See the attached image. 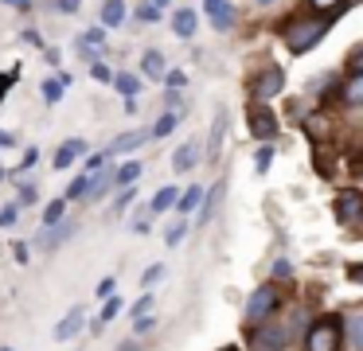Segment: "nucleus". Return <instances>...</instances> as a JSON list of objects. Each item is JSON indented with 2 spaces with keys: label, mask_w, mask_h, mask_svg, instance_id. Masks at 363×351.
Listing matches in <instances>:
<instances>
[{
  "label": "nucleus",
  "mask_w": 363,
  "mask_h": 351,
  "mask_svg": "<svg viewBox=\"0 0 363 351\" xmlns=\"http://www.w3.org/2000/svg\"><path fill=\"white\" fill-rule=\"evenodd\" d=\"M176 199H180V191L176 187H160L157 195H152V203H149V211L152 215H160V211H168V207H176Z\"/></svg>",
  "instance_id": "19"
},
{
  "label": "nucleus",
  "mask_w": 363,
  "mask_h": 351,
  "mask_svg": "<svg viewBox=\"0 0 363 351\" xmlns=\"http://www.w3.org/2000/svg\"><path fill=\"white\" fill-rule=\"evenodd\" d=\"M48 230H55V234H48V238H43V246L55 250L59 242H67V238L74 234V226H71V223H55V226H48Z\"/></svg>",
  "instance_id": "23"
},
{
  "label": "nucleus",
  "mask_w": 363,
  "mask_h": 351,
  "mask_svg": "<svg viewBox=\"0 0 363 351\" xmlns=\"http://www.w3.org/2000/svg\"><path fill=\"white\" fill-rule=\"evenodd\" d=\"M133 328H137V335H141V332H152V328H157V320H152V316H141Z\"/></svg>",
  "instance_id": "48"
},
{
  "label": "nucleus",
  "mask_w": 363,
  "mask_h": 351,
  "mask_svg": "<svg viewBox=\"0 0 363 351\" xmlns=\"http://www.w3.org/2000/svg\"><path fill=\"white\" fill-rule=\"evenodd\" d=\"M219 195H223V184H215V187H211V195H207V203H203V211H199V218H203V223L215 215V199H219Z\"/></svg>",
  "instance_id": "30"
},
{
  "label": "nucleus",
  "mask_w": 363,
  "mask_h": 351,
  "mask_svg": "<svg viewBox=\"0 0 363 351\" xmlns=\"http://www.w3.org/2000/svg\"><path fill=\"white\" fill-rule=\"evenodd\" d=\"M359 215H363V195L355 191V187H344V191L336 195V218L344 226H352Z\"/></svg>",
  "instance_id": "7"
},
{
  "label": "nucleus",
  "mask_w": 363,
  "mask_h": 351,
  "mask_svg": "<svg viewBox=\"0 0 363 351\" xmlns=\"http://www.w3.org/2000/svg\"><path fill=\"white\" fill-rule=\"evenodd\" d=\"M79 156H86V140L71 137V140H67V145H63V148H59V152H55V172L71 168V164L79 160Z\"/></svg>",
  "instance_id": "10"
},
{
  "label": "nucleus",
  "mask_w": 363,
  "mask_h": 351,
  "mask_svg": "<svg viewBox=\"0 0 363 351\" xmlns=\"http://www.w3.org/2000/svg\"><path fill=\"white\" fill-rule=\"evenodd\" d=\"M113 90L125 94V98H133V94L141 90V78L137 74H113Z\"/></svg>",
  "instance_id": "22"
},
{
  "label": "nucleus",
  "mask_w": 363,
  "mask_h": 351,
  "mask_svg": "<svg viewBox=\"0 0 363 351\" xmlns=\"http://www.w3.org/2000/svg\"><path fill=\"white\" fill-rule=\"evenodd\" d=\"M207 16H211V23L219 31H227L230 23H235V8L227 4V0H219V4H207Z\"/></svg>",
  "instance_id": "15"
},
{
  "label": "nucleus",
  "mask_w": 363,
  "mask_h": 351,
  "mask_svg": "<svg viewBox=\"0 0 363 351\" xmlns=\"http://www.w3.org/2000/svg\"><path fill=\"white\" fill-rule=\"evenodd\" d=\"M133 199H137V191H133V187H121V195L113 199V215H121V211H125Z\"/></svg>",
  "instance_id": "31"
},
{
  "label": "nucleus",
  "mask_w": 363,
  "mask_h": 351,
  "mask_svg": "<svg viewBox=\"0 0 363 351\" xmlns=\"http://www.w3.org/2000/svg\"><path fill=\"white\" fill-rule=\"evenodd\" d=\"M176 121H180V113H176V109H168V113H164V117H160V121H157V125H152V133H149V137H152V140H160V137H168V133H172V129H176Z\"/></svg>",
  "instance_id": "21"
},
{
  "label": "nucleus",
  "mask_w": 363,
  "mask_h": 351,
  "mask_svg": "<svg viewBox=\"0 0 363 351\" xmlns=\"http://www.w3.org/2000/svg\"><path fill=\"white\" fill-rule=\"evenodd\" d=\"M137 20H141V23H157V20H160V8L141 4V8H137Z\"/></svg>",
  "instance_id": "33"
},
{
  "label": "nucleus",
  "mask_w": 363,
  "mask_h": 351,
  "mask_svg": "<svg viewBox=\"0 0 363 351\" xmlns=\"http://www.w3.org/2000/svg\"><path fill=\"white\" fill-rule=\"evenodd\" d=\"M289 343V328L285 324H258L254 328V351H281Z\"/></svg>",
  "instance_id": "4"
},
{
  "label": "nucleus",
  "mask_w": 363,
  "mask_h": 351,
  "mask_svg": "<svg viewBox=\"0 0 363 351\" xmlns=\"http://www.w3.org/2000/svg\"><path fill=\"white\" fill-rule=\"evenodd\" d=\"M196 23H199L196 8H176V16H172V31H176L180 39H191V35H196Z\"/></svg>",
  "instance_id": "11"
},
{
  "label": "nucleus",
  "mask_w": 363,
  "mask_h": 351,
  "mask_svg": "<svg viewBox=\"0 0 363 351\" xmlns=\"http://www.w3.org/2000/svg\"><path fill=\"white\" fill-rule=\"evenodd\" d=\"M305 351H340V316H320L308 328Z\"/></svg>",
  "instance_id": "2"
},
{
  "label": "nucleus",
  "mask_w": 363,
  "mask_h": 351,
  "mask_svg": "<svg viewBox=\"0 0 363 351\" xmlns=\"http://www.w3.org/2000/svg\"><path fill=\"white\" fill-rule=\"evenodd\" d=\"M106 160H110V152H94V156L86 160V168H82V172H86V176H94V172H102Z\"/></svg>",
  "instance_id": "34"
},
{
  "label": "nucleus",
  "mask_w": 363,
  "mask_h": 351,
  "mask_svg": "<svg viewBox=\"0 0 363 351\" xmlns=\"http://www.w3.org/2000/svg\"><path fill=\"white\" fill-rule=\"evenodd\" d=\"M40 90H43V101H48V106H55V101L63 98V86H59L55 78H48V82H43Z\"/></svg>",
  "instance_id": "28"
},
{
  "label": "nucleus",
  "mask_w": 363,
  "mask_h": 351,
  "mask_svg": "<svg viewBox=\"0 0 363 351\" xmlns=\"http://www.w3.org/2000/svg\"><path fill=\"white\" fill-rule=\"evenodd\" d=\"M344 4H347V0H313V8H316V12H340Z\"/></svg>",
  "instance_id": "42"
},
{
  "label": "nucleus",
  "mask_w": 363,
  "mask_h": 351,
  "mask_svg": "<svg viewBox=\"0 0 363 351\" xmlns=\"http://www.w3.org/2000/svg\"><path fill=\"white\" fill-rule=\"evenodd\" d=\"M145 137H149V133H145V129H133V133H121V137L113 140L110 148H106V152H110V160H113V156H118V152H133V148H141V145H145Z\"/></svg>",
  "instance_id": "12"
},
{
  "label": "nucleus",
  "mask_w": 363,
  "mask_h": 351,
  "mask_svg": "<svg viewBox=\"0 0 363 351\" xmlns=\"http://www.w3.org/2000/svg\"><path fill=\"white\" fill-rule=\"evenodd\" d=\"M113 289H118V281H113V277H102V281H98V301H110Z\"/></svg>",
  "instance_id": "37"
},
{
  "label": "nucleus",
  "mask_w": 363,
  "mask_h": 351,
  "mask_svg": "<svg viewBox=\"0 0 363 351\" xmlns=\"http://www.w3.org/2000/svg\"><path fill=\"white\" fill-rule=\"evenodd\" d=\"M79 55H82V59H86V62H98V59H94V47H86V43H82V39H79Z\"/></svg>",
  "instance_id": "50"
},
{
  "label": "nucleus",
  "mask_w": 363,
  "mask_h": 351,
  "mask_svg": "<svg viewBox=\"0 0 363 351\" xmlns=\"http://www.w3.org/2000/svg\"><path fill=\"white\" fill-rule=\"evenodd\" d=\"M4 4H12V8H20V12H24V8H32V0H4Z\"/></svg>",
  "instance_id": "53"
},
{
  "label": "nucleus",
  "mask_w": 363,
  "mask_h": 351,
  "mask_svg": "<svg viewBox=\"0 0 363 351\" xmlns=\"http://www.w3.org/2000/svg\"><path fill=\"white\" fill-rule=\"evenodd\" d=\"M35 160H40V152H35V148H28V152H24V164H20V172H28ZM20 172H16V179H20Z\"/></svg>",
  "instance_id": "47"
},
{
  "label": "nucleus",
  "mask_w": 363,
  "mask_h": 351,
  "mask_svg": "<svg viewBox=\"0 0 363 351\" xmlns=\"http://www.w3.org/2000/svg\"><path fill=\"white\" fill-rule=\"evenodd\" d=\"M90 179H94V176H86V172L74 176L71 187H67V199H86V195H90Z\"/></svg>",
  "instance_id": "24"
},
{
  "label": "nucleus",
  "mask_w": 363,
  "mask_h": 351,
  "mask_svg": "<svg viewBox=\"0 0 363 351\" xmlns=\"http://www.w3.org/2000/svg\"><path fill=\"white\" fill-rule=\"evenodd\" d=\"M118 312H121V296H118V293H113V296H110V301H102V316H98V324H94V332H98V328H102V324H110V320H113V316H118Z\"/></svg>",
  "instance_id": "25"
},
{
  "label": "nucleus",
  "mask_w": 363,
  "mask_h": 351,
  "mask_svg": "<svg viewBox=\"0 0 363 351\" xmlns=\"http://www.w3.org/2000/svg\"><path fill=\"white\" fill-rule=\"evenodd\" d=\"M207 4H219V0H207Z\"/></svg>",
  "instance_id": "56"
},
{
  "label": "nucleus",
  "mask_w": 363,
  "mask_h": 351,
  "mask_svg": "<svg viewBox=\"0 0 363 351\" xmlns=\"http://www.w3.org/2000/svg\"><path fill=\"white\" fill-rule=\"evenodd\" d=\"M301 125L308 129V137H313V140H328L332 117L324 113V109H316V113H301Z\"/></svg>",
  "instance_id": "9"
},
{
  "label": "nucleus",
  "mask_w": 363,
  "mask_h": 351,
  "mask_svg": "<svg viewBox=\"0 0 363 351\" xmlns=\"http://www.w3.org/2000/svg\"><path fill=\"white\" fill-rule=\"evenodd\" d=\"M149 226H152V211H137V218H133V234H149Z\"/></svg>",
  "instance_id": "32"
},
{
  "label": "nucleus",
  "mask_w": 363,
  "mask_h": 351,
  "mask_svg": "<svg viewBox=\"0 0 363 351\" xmlns=\"http://www.w3.org/2000/svg\"><path fill=\"white\" fill-rule=\"evenodd\" d=\"M164 82H168V86H172V90H180V86H184V82H188V78H184V74H180V70H164Z\"/></svg>",
  "instance_id": "46"
},
{
  "label": "nucleus",
  "mask_w": 363,
  "mask_h": 351,
  "mask_svg": "<svg viewBox=\"0 0 363 351\" xmlns=\"http://www.w3.org/2000/svg\"><path fill=\"white\" fill-rule=\"evenodd\" d=\"M118 351H141V343H137V340H125V343H121Z\"/></svg>",
  "instance_id": "52"
},
{
  "label": "nucleus",
  "mask_w": 363,
  "mask_h": 351,
  "mask_svg": "<svg viewBox=\"0 0 363 351\" xmlns=\"http://www.w3.org/2000/svg\"><path fill=\"white\" fill-rule=\"evenodd\" d=\"M141 4H152V8H164V0H141Z\"/></svg>",
  "instance_id": "54"
},
{
  "label": "nucleus",
  "mask_w": 363,
  "mask_h": 351,
  "mask_svg": "<svg viewBox=\"0 0 363 351\" xmlns=\"http://www.w3.org/2000/svg\"><path fill=\"white\" fill-rule=\"evenodd\" d=\"M246 121H250V133L262 140V145H266V140L277 133V117L269 113V109L262 106V101H258V106H250V113H246Z\"/></svg>",
  "instance_id": "6"
},
{
  "label": "nucleus",
  "mask_w": 363,
  "mask_h": 351,
  "mask_svg": "<svg viewBox=\"0 0 363 351\" xmlns=\"http://www.w3.org/2000/svg\"><path fill=\"white\" fill-rule=\"evenodd\" d=\"M223 129H227V113H219L215 117V133H211V152L219 148V140H223Z\"/></svg>",
  "instance_id": "38"
},
{
  "label": "nucleus",
  "mask_w": 363,
  "mask_h": 351,
  "mask_svg": "<svg viewBox=\"0 0 363 351\" xmlns=\"http://www.w3.org/2000/svg\"><path fill=\"white\" fill-rule=\"evenodd\" d=\"M0 179H4V168H0Z\"/></svg>",
  "instance_id": "57"
},
{
  "label": "nucleus",
  "mask_w": 363,
  "mask_h": 351,
  "mask_svg": "<svg viewBox=\"0 0 363 351\" xmlns=\"http://www.w3.org/2000/svg\"><path fill=\"white\" fill-rule=\"evenodd\" d=\"M199 203H203V187L191 184V187H184V191H180V199H176V211H180V215H191Z\"/></svg>",
  "instance_id": "14"
},
{
  "label": "nucleus",
  "mask_w": 363,
  "mask_h": 351,
  "mask_svg": "<svg viewBox=\"0 0 363 351\" xmlns=\"http://www.w3.org/2000/svg\"><path fill=\"white\" fill-rule=\"evenodd\" d=\"M82 324H86V312H82V304H74V308L67 312L63 320H59L55 340H71V335H79V332H82Z\"/></svg>",
  "instance_id": "8"
},
{
  "label": "nucleus",
  "mask_w": 363,
  "mask_h": 351,
  "mask_svg": "<svg viewBox=\"0 0 363 351\" xmlns=\"http://www.w3.org/2000/svg\"><path fill=\"white\" fill-rule=\"evenodd\" d=\"M274 273H277V277H289L293 265H289V262H277V265H274Z\"/></svg>",
  "instance_id": "51"
},
{
  "label": "nucleus",
  "mask_w": 363,
  "mask_h": 351,
  "mask_svg": "<svg viewBox=\"0 0 363 351\" xmlns=\"http://www.w3.org/2000/svg\"><path fill=\"white\" fill-rule=\"evenodd\" d=\"M254 4H269V0H254Z\"/></svg>",
  "instance_id": "55"
},
{
  "label": "nucleus",
  "mask_w": 363,
  "mask_h": 351,
  "mask_svg": "<svg viewBox=\"0 0 363 351\" xmlns=\"http://www.w3.org/2000/svg\"><path fill=\"white\" fill-rule=\"evenodd\" d=\"M82 43H86V47H106V31L102 28H90L86 35H82Z\"/></svg>",
  "instance_id": "35"
},
{
  "label": "nucleus",
  "mask_w": 363,
  "mask_h": 351,
  "mask_svg": "<svg viewBox=\"0 0 363 351\" xmlns=\"http://www.w3.org/2000/svg\"><path fill=\"white\" fill-rule=\"evenodd\" d=\"M149 308H152V293H145L141 301L133 304V320H141V316H149Z\"/></svg>",
  "instance_id": "41"
},
{
  "label": "nucleus",
  "mask_w": 363,
  "mask_h": 351,
  "mask_svg": "<svg viewBox=\"0 0 363 351\" xmlns=\"http://www.w3.org/2000/svg\"><path fill=\"white\" fill-rule=\"evenodd\" d=\"M12 254H16V262H20V265L28 262V246H24V242H16V246H12Z\"/></svg>",
  "instance_id": "49"
},
{
  "label": "nucleus",
  "mask_w": 363,
  "mask_h": 351,
  "mask_svg": "<svg viewBox=\"0 0 363 351\" xmlns=\"http://www.w3.org/2000/svg\"><path fill=\"white\" fill-rule=\"evenodd\" d=\"M344 12V8H340ZM340 12H324V16H297V20H289L285 23V43H289V51L293 55H305V51H313L316 43L324 39V31L336 23V16Z\"/></svg>",
  "instance_id": "1"
},
{
  "label": "nucleus",
  "mask_w": 363,
  "mask_h": 351,
  "mask_svg": "<svg viewBox=\"0 0 363 351\" xmlns=\"http://www.w3.org/2000/svg\"><path fill=\"white\" fill-rule=\"evenodd\" d=\"M125 23V0H106L102 4V28H121Z\"/></svg>",
  "instance_id": "13"
},
{
  "label": "nucleus",
  "mask_w": 363,
  "mask_h": 351,
  "mask_svg": "<svg viewBox=\"0 0 363 351\" xmlns=\"http://www.w3.org/2000/svg\"><path fill=\"white\" fill-rule=\"evenodd\" d=\"M32 203H35V187L24 184V187H20V195H16V207H32Z\"/></svg>",
  "instance_id": "39"
},
{
  "label": "nucleus",
  "mask_w": 363,
  "mask_h": 351,
  "mask_svg": "<svg viewBox=\"0 0 363 351\" xmlns=\"http://www.w3.org/2000/svg\"><path fill=\"white\" fill-rule=\"evenodd\" d=\"M141 70H145V78H164V55H160V51H145L141 55Z\"/></svg>",
  "instance_id": "18"
},
{
  "label": "nucleus",
  "mask_w": 363,
  "mask_h": 351,
  "mask_svg": "<svg viewBox=\"0 0 363 351\" xmlns=\"http://www.w3.org/2000/svg\"><path fill=\"white\" fill-rule=\"evenodd\" d=\"M51 8L63 12V16H74V12H79V0H51Z\"/></svg>",
  "instance_id": "43"
},
{
  "label": "nucleus",
  "mask_w": 363,
  "mask_h": 351,
  "mask_svg": "<svg viewBox=\"0 0 363 351\" xmlns=\"http://www.w3.org/2000/svg\"><path fill=\"white\" fill-rule=\"evenodd\" d=\"M63 207H67V199H51L48 207H43V226H55V223H63Z\"/></svg>",
  "instance_id": "26"
},
{
  "label": "nucleus",
  "mask_w": 363,
  "mask_h": 351,
  "mask_svg": "<svg viewBox=\"0 0 363 351\" xmlns=\"http://www.w3.org/2000/svg\"><path fill=\"white\" fill-rule=\"evenodd\" d=\"M0 351H12V347H0Z\"/></svg>",
  "instance_id": "58"
},
{
  "label": "nucleus",
  "mask_w": 363,
  "mask_h": 351,
  "mask_svg": "<svg viewBox=\"0 0 363 351\" xmlns=\"http://www.w3.org/2000/svg\"><path fill=\"white\" fill-rule=\"evenodd\" d=\"M141 172H145V164H137V160L121 164V168L113 172V187H129V184H133L137 176H141Z\"/></svg>",
  "instance_id": "20"
},
{
  "label": "nucleus",
  "mask_w": 363,
  "mask_h": 351,
  "mask_svg": "<svg viewBox=\"0 0 363 351\" xmlns=\"http://www.w3.org/2000/svg\"><path fill=\"white\" fill-rule=\"evenodd\" d=\"M254 164H258V172H269V164H274V145H262L258 156H254Z\"/></svg>",
  "instance_id": "29"
},
{
  "label": "nucleus",
  "mask_w": 363,
  "mask_h": 351,
  "mask_svg": "<svg viewBox=\"0 0 363 351\" xmlns=\"http://www.w3.org/2000/svg\"><path fill=\"white\" fill-rule=\"evenodd\" d=\"M363 101V74H347V86H344V106L347 109H359Z\"/></svg>",
  "instance_id": "16"
},
{
  "label": "nucleus",
  "mask_w": 363,
  "mask_h": 351,
  "mask_svg": "<svg viewBox=\"0 0 363 351\" xmlns=\"http://www.w3.org/2000/svg\"><path fill=\"white\" fill-rule=\"evenodd\" d=\"M347 332H352V351H359V343H363V332H359V316H352V320H347Z\"/></svg>",
  "instance_id": "40"
},
{
  "label": "nucleus",
  "mask_w": 363,
  "mask_h": 351,
  "mask_svg": "<svg viewBox=\"0 0 363 351\" xmlns=\"http://www.w3.org/2000/svg\"><path fill=\"white\" fill-rule=\"evenodd\" d=\"M90 74H94L98 82H113V70L106 67V62H94V67H90Z\"/></svg>",
  "instance_id": "44"
},
{
  "label": "nucleus",
  "mask_w": 363,
  "mask_h": 351,
  "mask_svg": "<svg viewBox=\"0 0 363 351\" xmlns=\"http://www.w3.org/2000/svg\"><path fill=\"white\" fill-rule=\"evenodd\" d=\"M184 234H188V223H184V218H176V223L168 226L164 242H168V246H180V242H184Z\"/></svg>",
  "instance_id": "27"
},
{
  "label": "nucleus",
  "mask_w": 363,
  "mask_h": 351,
  "mask_svg": "<svg viewBox=\"0 0 363 351\" xmlns=\"http://www.w3.org/2000/svg\"><path fill=\"white\" fill-rule=\"evenodd\" d=\"M196 156H199V148L188 140V145H180V148L172 152V168H176V172H191V164H196Z\"/></svg>",
  "instance_id": "17"
},
{
  "label": "nucleus",
  "mask_w": 363,
  "mask_h": 351,
  "mask_svg": "<svg viewBox=\"0 0 363 351\" xmlns=\"http://www.w3.org/2000/svg\"><path fill=\"white\" fill-rule=\"evenodd\" d=\"M16 215H20L16 203H12V207H4V211H0V226H12V223H16Z\"/></svg>",
  "instance_id": "45"
},
{
  "label": "nucleus",
  "mask_w": 363,
  "mask_h": 351,
  "mask_svg": "<svg viewBox=\"0 0 363 351\" xmlns=\"http://www.w3.org/2000/svg\"><path fill=\"white\" fill-rule=\"evenodd\" d=\"M285 90V70L281 67H266L258 78H254V98L266 101V98H277Z\"/></svg>",
  "instance_id": "5"
},
{
  "label": "nucleus",
  "mask_w": 363,
  "mask_h": 351,
  "mask_svg": "<svg viewBox=\"0 0 363 351\" xmlns=\"http://www.w3.org/2000/svg\"><path fill=\"white\" fill-rule=\"evenodd\" d=\"M160 277H164V265H149V269L141 273V285H157Z\"/></svg>",
  "instance_id": "36"
},
{
  "label": "nucleus",
  "mask_w": 363,
  "mask_h": 351,
  "mask_svg": "<svg viewBox=\"0 0 363 351\" xmlns=\"http://www.w3.org/2000/svg\"><path fill=\"white\" fill-rule=\"evenodd\" d=\"M274 308H277V289L274 285H262L258 293H250V304H246V324H250V328L266 324V320L274 316Z\"/></svg>",
  "instance_id": "3"
}]
</instances>
